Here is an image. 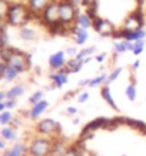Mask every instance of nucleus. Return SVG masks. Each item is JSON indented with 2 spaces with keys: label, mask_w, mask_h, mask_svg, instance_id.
Masks as SVG:
<instances>
[{
  "label": "nucleus",
  "mask_w": 146,
  "mask_h": 156,
  "mask_svg": "<svg viewBox=\"0 0 146 156\" xmlns=\"http://www.w3.org/2000/svg\"><path fill=\"white\" fill-rule=\"evenodd\" d=\"M133 129H135V130H137V132H141L142 135H146V123L142 122V120H136V122H135Z\"/></svg>",
  "instance_id": "obj_33"
},
{
  "label": "nucleus",
  "mask_w": 146,
  "mask_h": 156,
  "mask_svg": "<svg viewBox=\"0 0 146 156\" xmlns=\"http://www.w3.org/2000/svg\"><path fill=\"white\" fill-rule=\"evenodd\" d=\"M136 2H137V5H139V7L143 5V0H136Z\"/></svg>",
  "instance_id": "obj_48"
},
{
  "label": "nucleus",
  "mask_w": 146,
  "mask_h": 156,
  "mask_svg": "<svg viewBox=\"0 0 146 156\" xmlns=\"http://www.w3.org/2000/svg\"><path fill=\"white\" fill-rule=\"evenodd\" d=\"M23 93H24V86L16 85L6 92V99H17V98H20Z\"/></svg>",
  "instance_id": "obj_19"
},
{
  "label": "nucleus",
  "mask_w": 146,
  "mask_h": 156,
  "mask_svg": "<svg viewBox=\"0 0 146 156\" xmlns=\"http://www.w3.org/2000/svg\"><path fill=\"white\" fill-rule=\"evenodd\" d=\"M59 12H60V22L67 26H73L77 14L80 13L79 7H76L73 3L67 2V0H63L59 3Z\"/></svg>",
  "instance_id": "obj_3"
},
{
  "label": "nucleus",
  "mask_w": 146,
  "mask_h": 156,
  "mask_svg": "<svg viewBox=\"0 0 146 156\" xmlns=\"http://www.w3.org/2000/svg\"><path fill=\"white\" fill-rule=\"evenodd\" d=\"M66 151H67V146L65 145V142L56 140V142H53L52 151H50V155L49 156H63Z\"/></svg>",
  "instance_id": "obj_18"
},
{
  "label": "nucleus",
  "mask_w": 146,
  "mask_h": 156,
  "mask_svg": "<svg viewBox=\"0 0 146 156\" xmlns=\"http://www.w3.org/2000/svg\"><path fill=\"white\" fill-rule=\"evenodd\" d=\"M139 67H141V60H135L132 65V70H137Z\"/></svg>",
  "instance_id": "obj_42"
},
{
  "label": "nucleus",
  "mask_w": 146,
  "mask_h": 156,
  "mask_svg": "<svg viewBox=\"0 0 146 156\" xmlns=\"http://www.w3.org/2000/svg\"><path fill=\"white\" fill-rule=\"evenodd\" d=\"M2 137L7 142H14L17 135H16V130H14L13 126H6V128L2 129Z\"/></svg>",
  "instance_id": "obj_20"
},
{
  "label": "nucleus",
  "mask_w": 146,
  "mask_h": 156,
  "mask_svg": "<svg viewBox=\"0 0 146 156\" xmlns=\"http://www.w3.org/2000/svg\"><path fill=\"white\" fill-rule=\"evenodd\" d=\"M42 17V22L46 26H50V24L56 23V22H60V12H59V3L57 2H50L49 5L45 7V10L40 14Z\"/></svg>",
  "instance_id": "obj_5"
},
{
  "label": "nucleus",
  "mask_w": 146,
  "mask_h": 156,
  "mask_svg": "<svg viewBox=\"0 0 146 156\" xmlns=\"http://www.w3.org/2000/svg\"><path fill=\"white\" fill-rule=\"evenodd\" d=\"M106 57H108V55H106V53H99V55H96V56H94V60L98 62V63H103L105 60H106Z\"/></svg>",
  "instance_id": "obj_37"
},
{
  "label": "nucleus",
  "mask_w": 146,
  "mask_h": 156,
  "mask_svg": "<svg viewBox=\"0 0 146 156\" xmlns=\"http://www.w3.org/2000/svg\"><path fill=\"white\" fill-rule=\"evenodd\" d=\"M2 156H12V152L10 151H6V152H3V155Z\"/></svg>",
  "instance_id": "obj_47"
},
{
  "label": "nucleus",
  "mask_w": 146,
  "mask_h": 156,
  "mask_svg": "<svg viewBox=\"0 0 146 156\" xmlns=\"http://www.w3.org/2000/svg\"><path fill=\"white\" fill-rule=\"evenodd\" d=\"M66 53L65 52H56L49 57V66L52 70H60L66 66Z\"/></svg>",
  "instance_id": "obj_10"
},
{
  "label": "nucleus",
  "mask_w": 146,
  "mask_h": 156,
  "mask_svg": "<svg viewBox=\"0 0 146 156\" xmlns=\"http://www.w3.org/2000/svg\"><path fill=\"white\" fill-rule=\"evenodd\" d=\"M14 53V49L10 48V46H5V48H0V59L2 62H6V63H9L10 57Z\"/></svg>",
  "instance_id": "obj_24"
},
{
  "label": "nucleus",
  "mask_w": 146,
  "mask_h": 156,
  "mask_svg": "<svg viewBox=\"0 0 146 156\" xmlns=\"http://www.w3.org/2000/svg\"><path fill=\"white\" fill-rule=\"evenodd\" d=\"M13 120V115L10 113V110H5V112H0V125L3 126H9Z\"/></svg>",
  "instance_id": "obj_28"
},
{
  "label": "nucleus",
  "mask_w": 146,
  "mask_h": 156,
  "mask_svg": "<svg viewBox=\"0 0 146 156\" xmlns=\"http://www.w3.org/2000/svg\"><path fill=\"white\" fill-rule=\"evenodd\" d=\"M93 137H94V132L93 130H90V129H87V128H83L79 133V139L80 140H83V142H86V140H92Z\"/></svg>",
  "instance_id": "obj_29"
},
{
  "label": "nucleus",
  "mask_w": 146,
  "mask_h": 156,
  "mask_svg": "<svg viewBox=\"0 0 146 156\" xmlns=\"http://www.w3.org/2000/svg\"><path fill=\"white\" fill-rule=\"evenodd\" d=\"M133 49V43L129 42V40H116L113 42V50L116 55H122V53H126V52H132Z\"/></svg>",
  "instance_id": "obj_15"
},
{
  "label": "nucleus",
  "mask_w": 146,
  "mask_h": 156,
  "mask_svg": "<svg viewBox=\"0 0 146 156\" xmlns=\"http://www.w3.org/2000/svg\"><path fill=\"white\" fill-rule=\"evenodd\" d=\"M90 98V93L89 92H80L79 95H77V102L79 103H86Z\"/></svg>",
  "instance_id": "obj_34"
},
{
  "label": "nucleus",
  "mask_w": 146,
  "mask_h": 156,
  "mask_svg": "<svg viewBox=\"0 0 146 156\" xmlns=\"http://www.w3.org/2000/svg\"><path fill=\"white\" fill-rule=\"evenodd\" d=\"M5 110H7L6 109V103H5V100H2L0 102V112H5Z\"/></svg>",
  "instance_id": "obj_44"
},
{
  "label": "nucleus",
  "mask_w": 146,
  "mask_h": 156,
  "mask_svg": "<svg viewBox=\"0 0 146 156\" xmlns=\"http://www.w3.org/2000/svg\"><path fill=\"white\" fill-rule=\"evenodd\" d=\"M145 44H146V40H145V39L133 42L132 53L135 55V56H139V55H142V53H143V49H145Z\"/></svg>",
  "instance_id": "obj_27"
},
{
  "label": "nucleus",
  "mask_w": 146,
  "mask_h": 156,
  "mask_svg": "<svg viewBox=\"0 0 146 156\" xmlns=\"http://www.w3.org/2000/svg\"><path fill=\"white\" fill-rule=\"evenodd\" d=\"M5 103H6V109L10 110V109H13L16 106V99H6Z\"/></svg>",
  "instance_id": "obj_38"
},
{
  "label": "nucleus",
  "mask_w": 146,
  "mask_h": 156,
  "mask_svg": "<svg viewBox=\"0 0 146 156\" xmlns=\"http://www.w3.org/2000/svg\"><path fill=\"white\" fill-rule=\"evenodd\" d=\"M50 80L53 82V89H60L66 83H69V75L65 73L63 70H56L55 73L50 75Z\"/></svg>",
  "instance_id": "obj_11"
},
{
  "label": "nucleus",
  "mask_w": 146,
  "mask_h": 156,
  "mask_svg": "<svg viewBox=\"0 0 146 156\" xmlns=\"http://www.w3.org/2000/svg\"><path fill=\"white\" fill-rule=\"evenodd\" d=\"M43 98H45V92H43V90H37V92H34L33 95L30 96L29 102L32 105H36V103H39V102H42Z\"/></svg>",
  "instance_id": "obj_31"
},
{
  "label": "nucleus",
  "mask_w": 146,
  "mask_h": 156,
  "mask_svg": "<svg viewBox=\"0 0 146 156\" xmlns=\"http://www.w3.org/2000/svg\"><path fill=\"white\" fill-rule=\"evenodd\" d=\"M66 113H69V115H76V113H77V109L73 108V106H70V108L66 109Z\"/></svg>",
  "instance_id": "obj_41"
},
{
  "label": "nucleus",
  "mask_w": 146,
  "mask_h": 156,
  "mask_svg": "<svg viewBox=\"0 0 146 156\" xmlns=\"http://www.w3.org/2000/svg\"><path fill=\"white\" fill-rule=\"evenodd\" d=\"M53 142L47 136H37L34 137L32 143L29 145V155L32 156H49L52 151Z\"/></svg>",
  "instance_id": "obj_2"
},
{
  "label": "nucleus",
  "mask_w": 146,
  "mask_h": 156,
  "mask_svg": "<svg viewBox=\"0 0 146 156\" xmlns=\"http://www.w3.org/2000/svg\"><path fill=\"white\" fill-rule=\"evenodd\" d=\"M122 70H123L122 67H116V69H113V70L108 75V82H106V85H110V83H113L115 80H118V77L120 76Z\"/></svg>",
  "instance_id": "obj_30"
},
{
  "label": "nucleus",
  "mask_w": 146,
  "mask_h": 156,
  "mask_svg": "<svg viewBox=\"0 0 146 156\" xmlns=\"http://www.w3.org/2000/svg\"><path fill=\"white\" fill-rule=\"evenodd\" d=\"M82 6L85 9L92 7V6H98V0H82Z\"/></svg>",
  "instance_id": "obj_36"
},
{
  "label": "nucleus",
  "mask_w": 146,
  "mask_h": 156,
  "mask_svg": "<svg viewBox=\"0 0 146 156\" xmlns=\"http://www.w3.org/2000/svg\"><path fill=\"white\" fill-rule=\"evenodd\" d=\"M32 10L26 7L23 5H10L9 6V12L6 16L7 23H10L12 26H23L30 20L32 16Z\"/></svg>",
  "instance_id": "obj_1"
},
{
  "label": "nucleus",
  "mask_w": 146,
  "mask_h": 156,
  "mask_svg": "<svg viewBox=\"0 0 146 156\" xmlns=\"http://www.w3.org/2000/svg\"><path fill=\"white\" fill-rule=\"evenodd\" d=\"M30 156H32V155H30Z\"/></svg>",
  "instance_id": "obj_51"
},
{
  "label": "nucleus",
  "mask_w": 146,
  "mask_h": 156,
  "mask_svg": "<svg viewBox=\"0 0 146 156\" xmlns=\"http://www.w3.org/2000/svg\"><path fill=\"white\" fill-rule=\"evenodd\" d=\"M94 52H96V48H94V46H90V48L82 49V50H79V53L76 55V59H77V60H85L86 57H90Z\"/></svg>",
  "instance_id": "obj_25"
},
{
  "label": "nucleus",
  "mask_w": 146,
  "mask_h": 156,
  "mask_svg": "<svg viewBox=\"0 0 146 156\" xmlns=\"http://www.w3.org/2000/svg\"><path fill=\"white\" fill-rule=\"evenodd\" d=\"M93 29L98 32L99 34L105 36V37H112L115 30H116V26L108 19H103V17H99L93 22Z\"/></svg>",
  "instance_id": "obj_8"
},
{
  "label": "nucleus",
  "mask_w": 146,
  "mask_h": 156,
  "mask_svg": "<svg viewBox=\"0 0 146 156\" xmlns=\"http://www.w3.org/2000/svg\"><path fill=\"white\" fill-rule=\"evenodd\" d=\"M9 65L13 66L14 69H17L20 73H22V72H26L29 67H30V56L14 49V53L12 55V57H10Z\"/></svg>",
  "instance_id": "obj_6"
},
{
  "label": "nucleus",
  "mask_w": 146,
  "mask_h": 156,
  "mask_svg": "<svg viewBox=\"0 0 146 156\" xmlns=\"http://www.w3.org/2000/svg\"><path fill=\"white\" fill-rule=\"evenodd\" d=\"M106 82H108V75H106V73H102V75L96 76V77H93V79H90L89 87H98V86H103V85H106Z\"/></svg>",
  "instance_id": "obj_22"
},
{
  "label": "nucleus",
  "mask_w": 146,
  "mask_h": 156,
  "mask_svg": "<svg viewBox=\"0 0 146 156\" xmlns=\"http://www.w3.org/2000/svg\"><path fill=\"white\" fill-rule=\"evenodd\" d=\"M75 95H76V92H75V90H70V92H67L66 95L63 96V99H65V100H69V99H72V98H73Z\"/></svg>",
  "instance_id": "obj_40"
},
{
  "label": "nucleus",
  "mask_w": 146,
  "mask_h": 156,
  "mask_svg": "<svg viewBox=\"0 0 146 156\" xmlns=\"http://www.w3.org/2000/svg\"><path fill=\"white\" fill-rule=\"evenodd\" d=\"M125 95H126L127 100H130V102H133V100H136V96H137L136 85H133V83H130V85H127V86H126V89H125Z\"/></svg>",
  "instance_id": "obj_26"
},
{
  "label": "nucleus",
  "mask_w": 146,
  "mask_h": 156,
  "mask_svg": "<svg viewBox=\"0 0 146 156\" xmlns=\"http://www.w3.org/2000/svg\"><path fill=\"white\" fill-rule=\"evenodd\" d=\"M47 108H49V102L45 100V99H43L42 102L36 103V105H32V109H30V112H29V118L30 119H37L39 116H42V115L46 112Z\"/></svg>",
  "instance_id": "obj_13"
},
{
  "label": "nucleus",
  "mask_w": 146,
  "mask_h": 156,
  "mask_svg": "<svg viewBox=\"0 0 146 156\" xmlns=\"http://www.w3.org/2000/svg\"><path fill=\"white\" fill-rule=\"evenodd\" d=\"M60 130V125L53 119H43L37 125V132L42 136H59Z\"/></svg>",
  "instance_id": "obj_7"
},
{
  "label": "nucleus",
  "mask_w": 146,
  "mask_h": 156,
  "mask_svg": "<svg viewBox=\"0 0 146 156\" xmlns=\"http://www.w3.org/2000/svg\"><path fill=\"white\" fill-rule=\"evenodd\" d=\"M6 142H7V140H5V139H0V151H5V149H6Z\"/></svg>",
  "instance_id": "obj_43"
},
{
  "label": "nucleus",
  "mask_w": 146,
  "mask_h": 156,
  "mask_svg": "<svg viewBox=\"0 0 146 156\" xmlns=\"http://www.w3.org/2000/svg\"><path fill=\"white\" fill-rule=\"evenodd\" d=\"M89 82H90V79H83V80H79V82H77V86H79V87L89 86Z\"/></svg>",
  "instance_id": "obj_39"
},
{
  "label": "nucleus",
  "mask_w": 146,
  "mask_h": 156,
  "mask_svg": "<svg viewBox=\"0 0 146 156\" xmlns=\"http://www.w3.org/2000/svg\"><path fill=\"white\" fill-rule=\"evenodd\" d=\"M79 123H80V119L79 118H75V119H73V125H79Z\"/></svg>",
  "instance_id": "obj_46"
},
{
  "label": "nucleus",
  "mask_w": 146,
  "mask_h": 156,
  "mask_svg": "<svg viewBox=\"0 0 146 156\" xmlns=\"http://www.w3.org/2000/svg\"><path fill=\"white\" fill-rule=\"evenodd\" d=\"M52 0H29V9L32 10V13L36 14V16H40L42 12L45 10L49 3Z\"/></svg>",
  "instance_id": "obj_16"
},
{
  "label": "nucleus",
  "mask_w": 146,
  "mask_h": 156,
  "mask_svg": "<svg viewBox=\"0 0 146 156\" xmlns=\"http://www.w3.org/2000/svg\"><path fill=\"white\" fill-rule=\"evenodd\" d=\"M100 96H102V99H103L110 108H113L115 110H119L118 105H116V102H115V99H113V96H112V90H110V86L109 85L102 86V89H100Z\"/></svg>",
  "instance_id": "obj_14"
},
{
  "label": "nucleus",
  "mask_w": 146,
  "mask_h": 156,
  "mask_svg": "<svg viewBox=\"0 0 146 156\" xmlns=\"http://www.w3.org/2000/svg\"><path fill=\"white\" fill-rule=\"evenodd\" d=\"M0 79H2V77H0Z\"/></svg>",
  "instance_id": "obj_50"
},
{
  "label": "nucleus",
  "mask_w": 146,
  "mask_h": 156,
  "mask_svg": "<svg viewBox=\"0 0 146 156\" xmlns=\"http://www.w3.org/2000/svg\"><path fill=\"white\" fill-rule=\"evenodd\" d=\"M145 37H146L145 29H139V30H133V32H129V30L122 29V39L123 40H129V42L133 43V42H136V40H142V39H145Z\"/></svg>",
  "instance_id": "obj_12"
},
{
  "label": "nucleus",
  "mask_w": 146,
  "mask_h": 156,
  "mask_svg": "<svg viewBox=\"0 0 146 156\" xmlns=\"http://www.w3.org/2000/svg\"><path fill=\"white\" fill-rule=\"evenodd\" d=\"M9 12V3L6 0H0V17H6Z\"/></svg>",
  "instance_id": "obj_32"
},
{
  "label": "nucleus",
  "mask_w": 146,
  "mask_h": 156,
  "mask_svg": "<svg viewBox=\"0 0 146 156\" xmlns=\"http://www.w3.org/2000/svg\"><path fill=\"white\" fill-rule=\"evenodd\" d=\"M0 137H2V130H0Z\"/></svg>",
  "instance_id": "obj_49"
},
{
  "label": "nucleus",
  "mask_w": 146,
  "mask_h": 156,
  "mask_svg": "<svg viewBox=\"0 0 146 156\" xmlns=\"http://www.w3.org/2000/svg\"><path fill=\"white\" fill-rule=\"evenodd\" d=\"M75 23L77 24V26H80V27H85V29L93 27V20L90 19L86 13H79V14H77Z\"/></svg>",
  "instance_id": "obj_17"
},
{
  "label": "nucleus",
  "mask_w": 146,
  "mask_h": 156,
  "mask_svg": "<svg viewBox=\"0 0 146 156\" xmlns=\"http://www.w3.org/2000/svg\"><path fill=\"white\" fill-rule=\"evenodd\" d=\"M70 34H72V37H73V40H75L76 46H83V44L87 42V39H89L87 29L80 27V26H77L76 23L70 27Z\"/></svg>",
  "instance_id": "obj_9"
},
{
  "label": "nucleus",
  "mask_w": 146,
  "mask_h": 156,
  "mask_svg": "<svg viewBox=\"0 0 146 156\" xmlns=\"http://www.w3.org/2000/svg\"><path fill=\"white\" fill-rule=\"evenodd\" d=\"M19 34H20V37H22V40H26V42H30V40H33L36 37V32L30 27H22Z\"/></svg>",
  "instance_id": "obj_21"
},
{
  "label": "nucleus",
  "mask_w": 146,
  "mask_h": 156,
  "mask_svg": "<svg viewBox=\"0 0 146 156\" xmlns=\"http://www.w3.org/2000/svg\"><path fill=\"white\" fill-rule=\"evenodd\" d=\"M65 53L70 57H76V55L79 53V49L76 48V46H67V49L65 50Z\"/></svg>",
  "instance_id": "obj_35"
},
{
  "label": "nucleus",
  "mask_w": 146,
  "mask_h": 156,
  "mask_svg": "<svg viewBox=\"0 0 146 156\" xmlns=\"http://www.w3.org/2000/svg\"><path fill=\"white\" fill-rule=\"evenodd\" d=\"M19 73L20 72L17 70V69H14L13 66H7V69H6V72L3 73V76H2V79H5V80H7V82H12V80H14L17 76H19Z\"/></svg>",
  "instance_id": "obj_23"
},
{
  "label": "nucleus",
  "mask_w": 146,
  "mask_h": 156,
  "mask_svg": "<svg viewBox=\"0 0 146 156\" xmlns=\"http://www.w3.org/2000/svg\"><path fill=\"white\" fill-rule=\"evenodd\" d=\"M145 12L142 10V7H137L132 14H129L126 19L123 20L122 23V29L125 30H129V32H133V30H139V29H143L145 26Z\"/></svg>",
  "instance_id": "obj_4"
},
{
  "label": "nucleus",
  "mask_w": 146,
  "mask_h": 156,
  "mask_svg": "<svg viewBox=\"0 0 146 156\" xmlns=\"http://www.w3.org/2000/svg\"><path fill=\"white\" fill-rule=\"evenodd\" d=\"M2 100H6V93H3V92H0V102Z\"/></svg>",
  "instance_id": "obj_45"
}]
</instances>
